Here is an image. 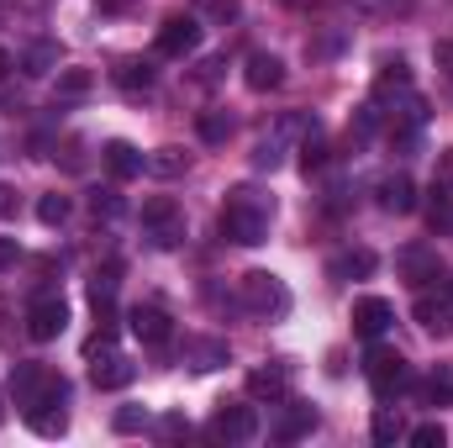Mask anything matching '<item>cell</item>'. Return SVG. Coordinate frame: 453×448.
Returning <instances> with one entry per match:
<instances>
[{
  "label": "cell",
  "mask_w": 453,
  "mask_h": 448,
  "mask_svg": "<svg viewBox=\"0 0 453 448\" xmlns=\"http://www.w3.org/2000/svg\"><path fill=\"white\" fill-rule=\"evenodd\" d=\"M374 264H380V259H374L369 248H353V253H338V259L327 264V274H333V280H364V274H374Z\"/></svg>",
  "instance_id": "18"
},
{
  "label": "cell",
  "mask_w": 453,
  "mask_h": 448,
  "mask_svg": "<svg viewBox=\"0 0 453 448\" xmlns=\"http://www.w3.org/2000/svg\"><path fill=\"white\" fill-rule=\"evenodd\" d=\"M0 422H5V401H0Z\"/></svg>",
  "instance_id": "43"
},
{
  "label": "cell",
  "mask_w": 453,
  "mask_h": 448,
  "mask_svg": "<svg viewBox=\"0 0 453 448\" xmlns=\"http://www.w3.org/2000/svg\"><path fill=\"white\" fill-rule=\"evenodd\" d=\"M101 153H106V169H111L116 180H137V174L148 169V153H137V148H132V143H121V137L106 143Z\"/></svg>",
  "instance_id": "16"
},
{
  "label": "cell",
  "mask_w": 453,
  "mask_h": 448,
  "mask_svg": "<svg viewBox=\"0 0 453 448\" xmlns=\"http://www.w3.org/2000/svg\"><path fill=\"white\" fill-rule=\"evenodd\" d=\"M433 190H453V148L438 153V174H433Z\"/></svg>",
  "instance_id": "37"
},
{
  "label": "cell",
  "mask_w": 453,
  "mask_h": 448,
  "mask_svg": "<svg viewBox=\"0 0 453 448\" xmlns=\"http://www.w3.org/2000/svg\"><path fill=\"white\" fill-rule=\"evenodd\" d=\"M211 16H217V21H232V16H237V0H211Z\"/></svg>",
  "instance_id": "40"
},
{
  "label": "cell",
  "mask_w": 453,
  "mask_h": 448,
  "mask_svg": "<svg viewBox=\"0 0 453 448\" xmlns=\"http://www.w3.org/2000/svg\"><path fill=\"white\" fill-rule=\"evenodd\" d=\"M37 222H42V227L69 222V196H58V190H53V196H42V201H37Z\"/></svg>",
  "instance_id": "28"
},
{
  "label": "cell",
  "mask_w": 453,
  "mask_h": 448,
  "mask_svg": "<svg viewBox=\"0 0 453 448\" xmlns=\"http://www.w3.org/2000/svg\"><path fill=\"white\" fill-rule=\"evenodd\" d=\"M137 428H148V412H137V406H121V412H116V433H137Z\"/></svg>",
  "instance_id": "36"
},
{
  "label": "cell",
  "mask_w": 453,
  "mask_h": 448,
  "mask_svg": "<svg viewBox=\"0 0 453 448\" xmlns=\"http://www.w3.org/2000/svg\"><path fill=\"white\" fill-rule=\"evenodd\" d=\"M132 375H137V364H132V359H121L116 348L96 353V364H90V380H96V390H121V385H132Z\"/></svg>",
  "instance_id": "13"
},
{
  "label": "cell",
  "mask_w": 453,
  "mask_h": 448,
  "mask_svg": "<svg viewBox=\"0 0 453 448\" xmlns=\"http://www.w3.org/2000/svg\"><path fill=\"white\" fill-rule=\"evenodd\" d=\"M374 196H380V206H385V212H395V217L417 212V185H411L406 174H385V180L374 185Z\"/></svg>",
  "instance_id": "14"
},
{
  "label": "cell",
  "mask_w": 453,
  "mask_h": 448,
  "mask_svg": "<svg viewBox=\"0 0 453 448\" xmlns=\"http://www.w3.org/2000/svg\"><path fill=\"white\" fill-rule=\"evenodd\" d=\"M406 444H411V448H443V444H449V433H443V422H422V428H411V433H406Z\"/></svg>",
  "instance_id": "33"
},
{
  "label": "cell",
  "mask_w": 453,
  "mask_h": 448,
  "mask_svg": "<svg viewBox=\"0 0 453 448\" xmlns=\"http://www.w3.org/2000/svg\"><path fill=\"white\" fill-rule=\"evenodd\" d=\"M417 322L427 328V333H438V337H449L453 333V296H417Z\"/></svg>",
  "instance_id": "15"
},
{
  "label": "cell",
  "mask_w": 453,
  "mask_h": 448,
  "mask_svg": "<svg viewBox=\"0 0 453 448\" xmlns=\"http://www.w3.org/2000/svg\"><path fill=\"white\" fill-rule=\"evenodd\" d=\"M196 48H201V21L196 16H169L158 27V53L164 58H190Z\"/></svg>",
  "instance_id": "7"
},
{
  "label": "cell",
  "mask_w": 453,
  "mask_h": 448,
  "mask_svg": "<svg viewBox=\"0 0 453 448\" xmlns=\"http://www.w3.org/2000/svg\"><path fill=\"white\" fill-rule=\"evenodd\" d=\"M127 328H132L137 343H148V348H164V343L174 337V322H169L164 306H132V312H127Z\"/></svg>",
  "instance_id": "11"
},
{
  "label": "cell",
  "mask_w": 453,
  "mask_h": 448,
  "mask_svg": "<svg viewBox=\"0 0 453 448\" xmlns=\"http://www.w3.org/2000/svg\"><path fill=\"white\" fill-rule=\"evenodd\" d=\"M64 328H69V301L58 290H37L27 301V337L32 343H53Z\"/></svg>",
  "instance_id": "6"
},
{
  "label": "cell",
  "mask_w": 453,
  "mask_h": 448,
  "mask_svg": "<svg viewBox=\"0 0 453 448\" xmlns=\"http://www.w3.org/2000/svg\"><path fill=\"white\" fill-rule=\"evenodd\" d=\"M242 312H253V317H285L290 312V290H285V280L280 274H269V269H253V274H242Z\"/></svg>",
  "instance_id": "3"
},
{
  "label": "cell",
  "mask_w": 453,
  "mask_h": 448,
  "mask_svg": "<svg viewBox=\"0 0 453 448\" xmlns=\"http://www.w3.org/2000/svg\"><path fill=\"white\" fill-rule=\"evenodd\" d=\"M322 164H327V148H322V143H317V132H311V137L301 143V169L311 174V169H322Z\"/></svg>",
  "instance_id": "35"
},
{
  "label": "cell",
  "mask_w": 453,
  "mask_h": 448,
  "mask_svg": "<svg viewBox=\"0 0 453 448\" xmlns=\"http://www.w3.org/2000/svg\"><path fill=\"white\" fill-rule=\"evenodd\" d=\"M211 438L217 444H253L258 438V412L253 406H222L211 417Z\"/></svg>",
  "instance_id": "9"
},
{
  "label": "cell",
  "mask_w": 453,
  "mask_h": 448,
  "mask_svg": "<svg viewBox=\"0 0 453 448\" xmlns=\"http://www.w3.org/2000/svg\"><path fill=\"white\" fill-rule=\"evenodd\" d=\"M116 85H121L127 96L153 90V69H148V64H121V69H116Z\"/></svg>",
  "instance_id": "25"
},
{
  "label": "cell",
  "mask_w": 453,
  "mask_h": 448,
  "mask_svg": "<svg viewBox=\"0 0 453 448\" xmlns=\"http://www.w3.org/2000/svg\"><path fill=\"white\" fill-rule=\"evenodd\" d=\"M69 380L64 375H53V385L42 390V401H32L27 406V422H32V433L37 438H64L69 433Z\"/></svg>",
  "instance_id": "4"
},
{
  "label": "cell",
  "mask_w": 453,
  "mask_h": 448,
  "mask_svg": "<svg viewBox=\"0 0 453 448\" xmlns=\"http://www.w3.org/2000/svg\"><path fill=\"white\" fill-rule=\"evenodd\" d=\"M16 253H21V248H16V237H0V269H11V264H16Z\"/></svg>",
  "instance_id": "39"
},
{
  "label": "cell",
  "mask_w": 453,
  "mask_h": 448,
  "mask_svg": "<svg viewBox=\"0 0 453 448\" xmlns=\"http://www.w3.org/2000/svg\"><path fill=\"white\" fill-rule=\"evenodd\" d=\"M311 428H317V412H311V406H290V412L280 417L274 438H280V444H301V438H306Z\"/></svg>",
  "instance_id": "21"
},
{
  "label": "cell",
  "mask_w": 453,
  "mask_h": 448,
  "mask_svg": "<svg viewBox=\"0 0 453 448\" xmlns=\"http://www.w3.org/2000/svg\"><path fill=\"white\" fill-rule=\"evenodd\" d=\"M148 174H158V180H174V174H185V153H180V148H158V153L148 158Z\"/></svg>",
  "instance_id": "26"
},
{
  "label": "cell",
  "mask_w": 453,
  "mask_h": 448,
  "mask_svg": "<svg viewBox=\"0 0 453 448\" xmlns=\"http://www.w3.org/2000/svg\"><path fill=\"white\" fill-rule=\"evenodd\" d=\"M390 322H395V306H390L385 296H358V301H353V333L364 337V343L385 337Z\"/></svg>",
  "instance_id": "10"
},
{
  "label": "cell",
  "mask_w": 453,
  "mask_h": 448,
  "mask_svg": "<svg viewBox=\"0 0 453 448\" xmlns=\"http://www.w3.org/2000/svg\"><path fill=\"white\" fill-rule=\"evenodd\" d=\"M11 206H16V201H11V190H5V185H0V217H5V212H11Z\"/></svg>",
  "instance_id": "41"
},
{
  "label": "cell",
  "mask_w": 453,
  "mask_h": 448,
  "mask_svg": "<svg viewBox=\"0 0 453 448\" xmlns=\"http://www.w3.org/2000/svg\"><path fill=\"white\" fill-rule=\"evenodd\" d=\"M90 90V69H64L58 74V101H80Z\"/></svg>",
  "instance_id": "29"
},
{
  "label": "cell",
  "mask_w": 453,
  "mask_h": 448,
  "mask_svg": "<svg viewBox=\"0 0 453 448\" xmlns=\"http://www.w3.org/2000/svg\"><path fill=\"white\" fill-rule=\"evenodd\" d=\"M248 390H253V396H269V401H280V396L290 390V369H285V364L253 369V375H248Z\"/></svg>",
  "instance_id": "19"
},
{
  "label": "cell",
  "mask_w": 453,
  "mask_h": 448,
  "mask_svg": "<svg viewBox=\"0 0 453 448\" xmlns=\"http://www.w3.org/2000/svg\"><path fill=\"white\" fill-rule=\"evenodd\" d=\"M5 74H11V53L0 48V80H5Z\"/></svg>",
  "instance_id": "42"
},
{
  "label": "cell",
  "mask_w": 453,
  "mask_h": 448,
  "mask_svg": "<svg viewBox=\"0 0 453 448\" xmlns=\"http://www.w3.org/2000/svg\"><path fill=\"white\" fill-rule=\"evenodd\" d=\"M280 164H285V143H280V137H264L258 153H253V169H269V174H274Z\"/></svg>",
  "instance_id": "31"
},
{
  "label": "cell",
  "mask_w": 453,
  "mask_h": 448,
  "mask_svg": "<svg viewBox=\"0 0 453 448\" xmlns=\"http://www.w3.org/2000/svg\"><path fill=\"white\" fill-rule=\"evenodd\" d=\"M422 401L427 406H453V364H438L422 385Z\"/></svg>",
  "instance_id": "22"
},
{
  "label": "cell",
  "mask_w": 453,
  "mask_h": 448,
  "mask_svg": "<svg viewBox=\"0 0 453 448\" xmlns=\"http://www.w3.org/2000/svg\"><path fill=\"white\" fill-rule=\"evenodd\" d=\"M364 375H369V390H374V401H395L406 385H411V369H406V359L395 353V348H380V337H374V348H369V359H364Z\"/></svg>",
  "instance_id": "2"
},
{
  "label": "cell",
  "mask_w": 453,
  "mask_h": 448,
  "mask_svg": "<svg viewBox=\"0 0 453 448\" xmlns=\"http://www.w3.org/2000/svg\"><path fill=\"white\" fill-rule=\"evenodd\" d=\"M142 237H148L153 248H180V243H185V212H180L169 196L142 201Z\"/></svg>",
  "instance_id": "5"
},
{
  "label": "cell",
  "mask_w": 453,
  "mask_h": 448,
  "mask_svg": "<svg viewBox=\"0 0 453 448\" xmlns=\"http://www.w3.org/2000/svg\"><path fill=\"white\" fill-rule=\"evenodd\" d=\"M242 80H248V90H280V85H285V64H280L274 53H253Z\"/></svg>",
  "instance_id": "17"
},
{
  "label": "cell",
  "mask_w": 453,
  "mask_h": 448,
  "mask_svg": "<svg viewBox=\"0 0 453 448\" xmlns=\"http://www.w3.org/2000/svg\"><path fill=\"white\" fill-rule=\"evenodd\" d=\"M449 296H453V280H449Z\"/></svg>",
  "instance_id": "44"
},
{
  "label": "cell",
  "mask_w": 453,
  "mask_h": 448,
  "mask_svg": "<svg viewBox=\"0 0 453 448\" xmlns=\"http://www.w3.org/2000/svg\"><path fill=\"white\" fill-rule=\"evenodd\" d=\"M185 359H190V369H222L226 343H217V337H190L185 343Z\"/></svg>",
  "instance_id": "20"
},
{
  "label": "cell",
  "mask_w": 453,
  "mask_h": 448,
  "mask_svg": "<svg viewBox=\"0 0 453 448\" xmlns=\"http://www.w3.org/2000/svg\"><path fill=\"white\" fill-rule=\"evenodd\" d=\"M53 385V369H42V364H16L11 369V401L27 412L32 401H42V390Z\"/></svg>",
  "instance_id": "12"
},
{
  "label": "cell",
  "mask_w": 453,
  "mask_h": 448,
  "mask_svg": "<svg viewBox=\"0 0 453 448\" xmlns=\"http://www.w3.org/2000/svg\"><path fill=\"white\" fill-rule=\"evenodd\" d=\"M395 269H401L411 285H433V280H443V259H438V248H427V243H406V248L395 253Z\"/></svg>",
  "instance_id": "8"
},
{
  "label": "cell",
  "mask_w": 453,
  "mask_h": 448,
  "mask_svg": "<svg viewBox=\"0 0 453 448\" xmlns=\"http://www.w3.org/2000/svg\"><path fill=\"white\" fill-rule=\"evenodd\" d=\"M196 132H201V143H211V148H217V143L232 137V116H226V112H206L201 121H196Z\"/></svg>",
  "instance_id": "24"
},
{
  "label": "cell",
  "mask_w": 453,
  "mask_h": 448,
  "mask_svg": "<svg viewBox=\"0 0 453 448\" xmlns=\"http://www.w3.org/2000/svg\"><path fill=\"white\" fill-rule=\"evenodd\" d=\"M90 212H96L101 222H116V217L127 212V201H121L116 190H96V196H90Z\"/></svg>",
  "instance_id": "32"
},
{
  "label": "cell",
  "mask_w": 453,
  "mask_h": 448,
  "mask_svg": "<svg viewBox=\"0 0 453 448\" xmlns=\"http://www.w3.org/2000/svg\"><path fill=\"white\" fill-rule=\"evenodd\" d=\"M433 58H438V69L453 80V42H438V48H433Z\"/></svg>",
  "instance_id": "38"
},
{
  "label": "cell",
  "mask_w": 453,
  "mask_h": 448,
  "mask_svg": "<svg viewBox=\"0 0 453 448\" xmlns=\"http://www.w3.org/2000/svg\"><path fill=\"white\" fill-rule=\"evenodd\" d=\"M53 64H58V48L53 42H32L27 48V74H48Z\"/></svg>",
  "instance_id": "30"
},
{
  "label": "cell",
  "mask_w": 453,
  "mask_h": 448,
  "mask_svg": "<svg viewBox=\"0 0 453 448\" xmlns=\"http://www.w3.org/2000/svg\"><path fill=\"white\" fill-rule=\"evenodd\" d=\"M427 227H433V232H453V190H433V206H427Z\"/></svg>",
  "instance_id": "27"
},
{
  "label": "cell",
  "mask_w": 453,
  "mask_h": 448,
  "mask_svg": "<svg viewBox=\"0 0 453 448\" xmlns=\"http://www.w3.org/2000/svg\"><path fill=\"white\" fill-rule=\"evenodd\" d=\"M395 438H406L401 417H395V412H380V417H374V444L385 448V444H395Z\"/></svg>",
  "instance_id": "34"
},
{
  "label": "cell",
  "mask_w": 453,
  "mask_h": 448,
  "mask_svg": "<svg viewBox=\"0 0 453 448\" xmlns=\"http://www.w3.org/2000/svg\"><path fill=\"white\" fill-rule=\"evenodd\" d=\"M269 222H274V196H264V190H253V185H237V190L226 196L222 237L242 243V248H258V243L269 237Z\"/></svg>",
  "instance_id": "1"
},
{
  "label": "cell",
  "mask_w": 453,
  "mask_h": 448,
  "mask_svg": "<svg viewBox=\"0 0 453 448\" xmlns=\"http://www.w3.org/2000/svg\"><path fill=\"white\" fill-rule=\"evenodd\" d=\"M390 90H411L406 58H385V64H380V90H374V96H390Z\"/></svg>",
  "instance_id": "23"
}]
</instances>
